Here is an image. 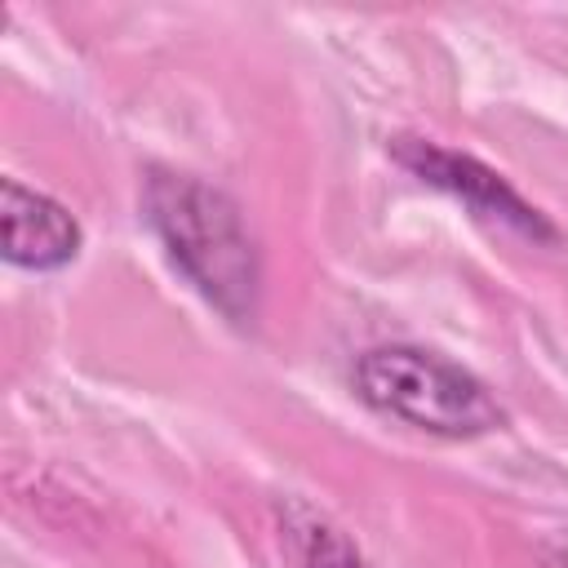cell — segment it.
<instances>
[{
    "label": "cell",
    "instance_id": "8992f818",
    "mask_svg": "<svg viewBox=\"0 0 568 568\" xmlns=\"http://www.w3.org/2000/svg\"><path fill=\"white\" fill-rule=\"evenodd\" d=\"M541 568H568V537H564V541H555V546L546 550Z\"/></svg>",
    "mask_w": 568,
    "mask_h": 568
},
{
    "label": "cell",
    "instance_id": "6da1fadb",
    "mask_svg": "<svg viewBox=\"0 0 568 568\" xmlns=\"http://www.w3.org/2000/svg\"><path fill=\"white\" fill-rule=\"evenodd\" d=\"M142 217L209 306H217L231 324H248L257 315L262 262L244 213L226 191L191 173L151 169L142 186Z\"/></svg>",
    "mask_w": 568,
    "mask_h": 568
},
{
    "label": "cell",
    "instance_id": "277c9868",
    "mask_svg": "<svg viewBox=\"0 0 568 568\" xmlns=\"http://www.w3.org/2000/svg\"><path fill=\"white\" fill-rule=\"evenodd\" d=\"M0 222H4V257L22 271H58L80 253V222L67 204L44 191L4 178L0 186Z\"/></svg>",
    "mask_w": 568,
    "mask_h": 568
},
{
    "label": "cell",
    "instance_id": "3957f363",
    "mask_svg": "<svg viewBox=\"0 0 568 568\" xmlns=\"http://www.w3.org/2000/svg\"><path fill=\"white\" fill-rule=\"evenodd\" d=\"M395 160L417 173L422 182L448 191L453 200H462L475 217H488V222H501L528 240H555V226L550 217L528 204L497 169L479 164L475 155H462V151H448L439 142H426V138H399L395 142Z\"/></svg>",
    "mask_w": 568,
    "mask_h": 568
},
{
    "label": "cell",
    "instance_id": "7a4b0ae2",
    "mask_svg": "<svg viewBox=\"0 0 568 568\" xmlns=\"http://www.w3.org/2000/svg\"><path fill=\"white\" fill-rule=\"evenodd\" d=\"M351 386L373 413L439 439H479L506 422L470 368L408 342L368 346L351 368Z\"/></svg>",
    "mask_w": 568,
    "mask_h": 568
},
{
    "label": "cell",
    "instance_id": "5b68a950",
    "mask_svg": "<svg viewBox=\"0 0 568 568\" xmlns=\"http://www.w3.org/2000/svg\"><path fill=\"white\" fill-rule=\"evenodd\" d=\"M280 550L288 568H359L355 541L297 497L280 501Z\"/></svg>",
    "mask_w": 568,
    "mask_h": 568
}]
</instances>
